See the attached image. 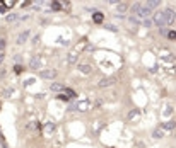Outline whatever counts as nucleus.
<instances>
[{"instance_id":"5","label":"nucleus","mask_w":176,"mask_h":148,"mask_svg":"<svg viewBox=\"0 0 176 148\" xmlns=\"http://www.w3.org/2000/svg\"><path fill=\"white\" fill-rule=\"evenodd\" d=\"M56 77V72L55 70H45V72H41V78H55Z\"/></svg>"},{"instance_id":"6","label":"nucleus","mask_w":176,"mask_h":148,"mask_svg":"<svg viewBox=\"0 0 176 148\" xmlns=\"http://www.w3.org/2000/svg\"><path fill=\"white\" fill-rule=\"evenodd\" d=\"M79 72H81V73H84V75H89L91 73V72H92V68L89 67V65H79Z\"/></svg>"},{"instance_id":"3","label":"nucleus","mask_w":176,"mask_h":148,"mask_svg":"<svg viewBox=\"0 0 176 148\" xmlns=\"http://www.w3.org/2000/svg\"><path fill=\"white\" fill-rule=\"evenodd\" d=\"M115 83H116V78L115 77H109V78H103V80L98 83V87L104 89V87H111V85H115Z\"/></svg>"},{"instance_id":"25","label":"nucleus","mask_w":176,"mask_h":148,"mask_svg":"<svg viewBox=\"0 0 176 148\" xmlns=\"http://www.w3.org/2000/svg\"><path fill=\"white\" fill-rule=\"evenodd\" d=\"M0 138H2V131H0Z\"/></svg>"},{"instance_id":"1","label":"nucleus","mask_w":176,"mask_h":148,"mask_svg":"<svg viewBox=\"0 0 176 148\" xmlns=\"http://www.w3.org/2000/svg\"><path fill=\"white\" fill-rule=\"evenodd\" d=\"M132 10H133L139 17H147L150 14V9L145 5V4H135V5L132 7Z\"/></svg>"},{"instance_id":"10","label":"nucleus","mask_w":176,"mask_h":148,"mask_svg":"<svg viewBox=\"0 0 176 148\" xmlns=\"http://www.w3.org/2000/svg\"><path fill=\"white\" fill-rule=\"evenodd\" d=\"M63 85H62V83H53V85H51V90H53V92H60V90H63Z\"/></svg>"},{"instance_id":"14","label":"nucleus","mask_w":176,"mask_h":148,"mask_svg":"<svg viewBox=\"0 0 176 148\" xmlns=\"http://www.w3.org/2000/svg\"><path fill=\"white\" fill-rule=\"evenodd\" d=\"M94 22H98V24H99V22H103V14H99V12L94 14Z\"/></svg>"},{"instance_id":"22","label":"nucleus","mask_w":176,"mask_h":148,"mask_svg":"<svg viewBox=\"0 0 176 148\" xmlns=\"http://www.w3.org/2000/svg\"><path fill=\"white\" fill-rule=\"evenodd\" d=\"M4 48H5V41H4V39H0V51H2Z\"/></svg>"},{"instance_id":"18","label":"nucleus","mask_w":176,"mask_h":148,"mask_svg":"<svg viewBox=\"0 0 176 148\" xmlns=\"http://www.w3.org/2000/svg\"><path fill=\"white\" fill-rule=\"evenodd\" d=\"M168 38L169 39H176V31H168Z\"/></svg>"},{"instance_id":"24","label":"nucleus","mask_w":176,"mask_h":148,"mask_svg":"<svg viewBox=\"0 0 176 148\" xmlns=\"http://www.w3.org/2000/svg\"><path fill=\"white\" fill-rule=\"evenodd\" d=\"M2 61H4V54H0V63H2Z\"/></svg>"},{"instance_id":"4","label":"nucleus","mask_w":176,"mask_h":148,"mask_svg":"<svg viewBox=\"0 0 176 148\" xmlns=\"http://www.w3.org/2000/svg\"><path fill=\"white\" fill-rule=\"evenodd\" d=\"M164 19H166V24H173L175 22V10H171V9H168V10H164Z\"/></svg>"},{"instance_id":"23","label":"nucleus","mask_w":176,"mask_h":148,"mask_svg":"<svg viewBox=\"0 0 176 148\" xmlns=\"http://www.w3.org/2000/svg\"><path fill=\"white\" fill-rule=\"evenodd\" d=\"M87 107V102H82V104H79V109H86Z\"/></svg>"},{"instance_id":"15","label":"nucleus","mask_w":176,"mask_h":148,"mask_svg":"<svg viewBox=\"0 0 176 148\" xmlns=\"http://www.w3.org/2000/svg\"><path fill=\"white\" fill-rule=\"evenodd\" d=\"M137 116H139V111H137V109L135 111H130L128 112V119H135Z\"/></svg>"},{"instance_id":"12","label":"nucleus","mask_w":176,"mask_h":148,"mask_svg":"<svg viewBox=\"0 0 176 148\" xmlns=\"http://www.w3.org/2000/svg\"><path fill=\"white\" fill-rule=\"evenodd\" d=\"M77 61V53H70L68 54V63H75Z\"/></svg>"},{"instance_id":"13","label":"nucleus","mask_w":176,"mask_h":148,"mask_svg":"<svg viewBox=\"0 0 176 148\" xmlns=\"http://www.w3.org/2000/svg\"><path fill=\"white\" fill-rule=\"evenodd\" d=\"M164 129H168V131H171V129H175V121H169L164 124Z\"/></svg>"},{"instance_id":"2","label":"nucleus","mask_w":176,"mask_h":148,"mask_svg":"<svg viewBox=\"0 0 176 148\" xmlns=\"http://www.w3.org/2000/svg\"><path fill=\"white\" fill-rule=\"evenodd\" d=\"M154 24H156L157 27H163V26H166V19H164V14H163V12H157V14H154Z\"/></svg>"},{"instance_id":"7","label":"nucleus","mask_w":176,"mask_h":148,"mask_svg":"<svg viewBox=\"0 0 176 148\" xmlns=\"http://www.w3.org/2000/svg\"><path fill=\"white\" fill-rule=\"evenodd\" d=\"M40 65H41V61L38 60V58H33V60H31V63H29V67L34 68V70H36V68H40Z\"/></svg>"},{"instance_id":"17","label":"nucleus","mask_w":176,"mask_h":148,"mask_svg":"<svg viewBox=\"0 0 176 148\" xmlns=\"http://www.w3.org/2000/svg\"><path fill=\"white\" fill-rule=\"evenodd\" d=\"M53 129H55V124H53V123L46 124V133H53Z\"/></svg>"},{"instance_id":"8","label":"nucleus","mask_w":176,"mask_h":148,"mask_svg":"<svg viewBox=\"0 0 176 148\" xmlns=\"http://www.w3.org/2000/svg\"><path fill=\"white\" fill-rule=\"evenodd\" d=\"M27 36H29V31H24V33H22L19 38H17V43H19V44H21V43H24V41L27 39Z\"/></svg>"},{"instance_id":"9","label":"nucleus","mask_w":176,"mask_h":148,"mask_svg":"<svg viewBox=\"0 0 176 148\" xmlns=\"http://www.w3.org/2000/svg\"><path fill=\"white\" fill-rule=\"evenodd\" d=\"M127 9H128V4H125V2H122V4L116 5V10H118V12H125Z\"/></svg>"},{"instance_id":"21","label":"nucleus","mask_w":176,"mask_h":148,"mask_svg":"<svg viewBox=\"0 0 176 148\" xmlns=\"http://www.w3.org/2000/svg\"><path fill=\"white\" fill-rule=\"evenodd\" d=\"M104 27H106V29H109V31H116V27H115V26H111V24H106Z\"/></svg>"},{"instance_id":"19","label":"nucleus","mask_w":176,"mask_h":148,"mask_svg":"<svg viewBox=\"0 0 176 148\" xmlns=\"http://www.w3.org/2000/svg\"><path fill=\"white\" fill-rule=\"evenodd\" d=\"M51 9L58 10V9H60V4H58V2H53V4H51Z\"/></svg>"},{"instance_id":"20","label":"nucleus","mask_w":176,"mask_h":148,"mask_svg":"<svg viewBox=\"0 0 176 148\" xmlns=\"http://www.w3.org/2000/svg\"><path fill=\"white\" fill-rule=\"evenodd\" d=\"M163 136V131H154V138H161Z\"/></svg>"},{"instance_id":"16","label":"nucleus","mask_w":176,"mask_h":148,"mask_svg":"<svg viewBox=\"0 0 176 148\" xmlns=\"http://www.w3.org/2000/svg\"><path fill=\"white\" fill-rule=\"evenodd\" d=\"M17 19V15H15V14H9V15H7V22H14V20Z\"/></svg>"},{"instance_id":"11","label":"nucleus","mask_w":176,"mask_h":148,"mask_svg":"<svg viewBox=\"0 0 176 148\" xmlns=\"http://www.w3.org/2000/svg\"><path fill=\"white\" fill-rule=\"evenodd\" d=\"M145 5H147V7L150 9V10H152V9H156V7L159 5V2H157V0H152V2H147Z\"/></svg>"}]
</instances>
